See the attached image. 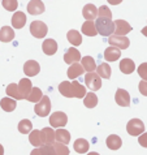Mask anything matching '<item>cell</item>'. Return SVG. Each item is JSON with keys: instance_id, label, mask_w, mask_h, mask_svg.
Masks as SVG:
<instances>
[{"instance_id": "obj_31", "label": "cell", "mask_w": 147, "mask_h": 155, "mask_svg": "<svg viewBox=\"0 0 147 155\" xmlns=\"http://www.w3.org/2000/svg\"><path fill=\"white\" fill-rule=\"evenodd\" d=\"M73 147H74L76 153H78V154L87 153V150H89V142L86 141V140H83V138H78V140H76L74 145H73Z\"/></svg>"}, {"instance_id": "obj_40", "label": "cell", "mask_w": 147, "mask_h": 155, "mask_svg": "<svg viewBox=\"0 0 147 155\" xmlns=\"http://www.w3.org/2000/svg\"><path fill=\"white\" fill-rule=\"evenodd\" d=\"M137 72H138V74L142 77V81H147V63L141 64V65L138 67Z\"/></svg>"}, {"instance_id": "obj_38", "label": "cell", "mask_w": 147, "mask_h": 155, "mask_svg": "<svg viewBox=\"0 0 147 155\" xmlns=\"http://www.w3.org/2000/svg\"><path fill=\"white\" fill-rule=\"evenodd\" d=\"M2 4H3V7L5 8L7 11H9V12L16 11L17 7H18V3H17L16 0H3Z\"/></svg>"}, {"instance_id": "obj_19", "label": "cell", "mask_w": 147, "mask_h": 155, "mask_svg": "<svg viewBox=\"0 0 147 155\" xmlns=\"http://www.w3.org/2000/svg\"><path fill=\"white\" fill-rule=\"evenodd\" d=\"M121 56V52L119 48H116V47H108L106 48L104 51V59L107 61H116V60H119Z\"/></svg>"}, {"instance_id": "obj_10", "label": "cell", "mask_w": 147, "mask_h": 155, "mask_svg": "<svg viewBox=\"0 0 147 155\" xmlns=\"http://www.w3.org/2000/svg\"><path fill=\"white\" fill-rule=\"evenodd\" d=\"M115 25H116L115 34L117 37H126V34L132 31L130 24L126 22V21H124V20H116Z\"/></svg>"}, {"instance_id": "obj_47", "label": "cell", "mask_w": 147, "mask_h": 155, "mask_svg": "<svg viewBox=\"0 0 147 155\" xmlns=\"http://www.w3.org/2000/svg\"><path fill=\"white\" fill-rule=\"evenodd\" d=\"M87 155H99V154H98V153H94V151H93V153H89Z\"/></svg>"}, {"instance_id": "obj_7", "label": "cell", "mask_w": 147, "mask_h": 155, "mask_svg": "<svg viewBox=\"0 0 147 155\" xmlns=\"http://www.w3.org/2000/svg\"><path fill=\"white\" fill-rule=\"evenodd\" d=\"M108 43H109L112 47H116V48H119V50H126L129 45H130V41H129L126 37L111 35L108 38Z\"/></svg>"}, {"instance_id": "obj_24", "label": "cell", "mask_w": 147, "mask_h": 155, "mask_svg": "<svg viewBox=\"0 0 147 155\" xmlns=\"http://www.w3.org/2000/svg\"><path fill=\"white\" fill-rule=\"evenodd\" d=\"M106 143H107V146L111 150H119L121 147V145H122V141H121V138H120L119 136L111 134L109 137H107Z\"/></svg>"}, {"instance_id": "obj_6", "label": "cell", "mask_w": 147, "mask_h": 155, "mask_svg": "<svg viewBox=\"0 0 147 155\" xmlns=\"http://www.w3.org/2000/svg\"><path fill=\"white\" fill-rule=\"evenodd\" d=\"M85 84L93 91H96L102 87V78L98 76V73H87L85 76Z\"/></svg>"}, {"instance_id": "obj_45", "label": "cell", "mask_w": 147, "mask_h": 155, "mask_svg": "<svg viewBox=\"0 0 147 155\" xmlns=\"http://www.w3.org/2000/svg\"><path fill=\"white\" fill-rule=\"evenodd\" d=\"M142 34H143L145 37H147V26H146V28H143V29H142Z\"/></svg>"}, {"instance_id": "obj_4", "label": "cell", "mask_w": 147, "mask_h": 155, "mask_svg": "<svg viewBox=\"0 0 147 155\" xmlns=\"http://www.w3.org/2000/svg\"><path fill=\"white\" fill-rule=\"evenodd\" d=\"M47 31H48V28L42 21H33L30 25V33L35 38H44Z\"/></svg>"}, {"instance_id": "obj_35", "label": "cell", "mask_w": 147, "mask_h": 155, "mask_svg": "<svg viewBox=\"0 0 147 155\" xmlns=\"http://www.w3.org/2000/svg\"><path fill=\"white\" fill-rule=\"evenodd\" d=\"M83 103H85V106L87 107V108H94V107L98 104V97L95 95L94 93H89V94H86Z\"/></svg>"}, {"instance_id": "obj_12", "label": "cell", "mask_w": 147, "mask_h": 155, "mask_svg": "<svg viewBox=\"0 0 147 155\" xmlns=\"http://www.w3.org/2000/svg\"><path fill=\"white\" fill-rule=\"evenodd\" d=\"M41 71V67L35 60H28L24 65V72L25 74L29 76V77H33V76H37Z\"/></svg>"}, {"instance_id": "obj_42", "label": "cell", "mask_w": 147, "mask_h": 155, "mask_svg": "<svg viewBox=\"0 0 147 155\" xmlns=\"http://www.w3.org/2000/svg\"><path fill=\"white\" fill-rule=\"evenodd\" d=\"M138 142H139V145L142 147H146L147 149V133H143V134H141L138 137Z\"/></svg>"}, {"instance_id": "obj_3", "label": "cell", "mask_w": 147, "mask_h": 155, "mask_svg": "<svg viewBox=\"0 0 147 155\" xmlns=\"http://www.w3.org/2000/svg\"><path fill=\"white\" fill-rule=\"evenodd\" d=\"M126 130L130 136H141L145 132V124L139 119H132L126 125Z\"/></svg>"}, {"instance_id": "obj_16", "label": "cell", "mask_w": 147, "mask_h": 155, "mask_svg": "<svg viewBox=\"0 0 147 155\" xmlns=\"http://www.w3.org/2000/svg\"><path fill=\"white\" fill-rule=\"evenodd\" d=\"M26 22V16L24 12H16L12 17V26L15 29H22Z\"/></svg>"}, {"instance_id": "obj_44", "label": "cell", "mask_w": 147, "mask_h": 155, "mask_svg": "<svg viewBox=\"0 0 147 155\" xmlns=\"http://www.w3.org/2000/svg\"><path fill=\"white\" fill-rule=\"evenodd\" d=\"M30 155H43V154H42V150H41V147H39V149H34Z\"/></svg>"}, {"instance_id": "obj_30", "label": "cell", "mask_w": 147, "mask_h": 155, "mask_svg": "<svg viewBox=\"0 0 147 155\" xmlns=\"http://www.w3.org/2000/svg\"><path fill=\"white\" fill-rule=\"evenodd\" d=\"M82 73H83V67H82L81 64H73V65H70L68 69V77L70 80H73V78L80 77Z\"/></svg>"}, {"instance_id": "obj_34", "label": "cell", "mask_w": 147, "mask_h": 155, "mask_svg": "<svg viewBox=\"0 0 147 155\" xmlns=\"http://www.w3.org/2000/svg\"><path fill=\"white\" fill-rule=\"evenodd\" d=\"M44 97L43 95V93H42V90L39 87H33L31 90V93L28 95V101L29 102H33V103H38V102H41L42 101V98Z\"/></svg>"}, {"instance_id": "obj_22", "label": "cell", "mask_w": 147, "mask_h": 155, "mask_svg": "<svg viewBox=\"0 0 147 155\" xmlns=\"http://www.w3.org/2000/svg\"><path fill=\"white\" fill-rule=\"evenodd\" d=\"M82 33L87 37H95L98 34V30L96 26H95V22L94 21H86L82 25Z\"/></svg>"}, {"instance_id": "obj_13", "label": "cell", "mask_w": 147, "mask_h": 155, "mask_svg": "<svg viewBox=\"0 0 147 155\" xmlns=\"http://www.w3.org/2000/svg\"><path fill=\"white\" fill-rule=\"evenodd\" d=\"M98 13H99V9L94 4H86L83 7V9H82V15H83V17L87 21H94L96 18Z\"/></svg>"}, {"instance_id": "obj_9", "label": "cell", "mask_w": 147, "mask_h": 155, "mask_svg": "<svg viewBox=\"0 0 147 155\" xmlns=\"http://www.w3.org/2000/svg\"><path fill=\"white\" fill-rule=\"evenodd\" d=\"M80 60H82L81 54H80L78 50L74 48V47H70V48H68L65 51V54H64V61H65L67 64H70V65H73V64L78 63Z\"/></svg>"}, {"instance_id": "obj_18", "label": "cell", "mask_w": 147, "mask_h": 155, "mask_svg": "<svg viewBox=\"0 0 147 155\" xmlns=\"http://www.w3.org/2000/svg\"><path fill=\"white\" fill-rule=\"evenodd\" d=\"M43 52H44L46 55H55L56 51H57V43H56V41L54 39H46L44 42H43Z\"/></svg>"}, {"instance_id": "obj_32", "label": "cell", "mask_w": 147, "mask_h": 155, "mask_svg": "<svg viewBox=\"0 0 147 155\" xmlns=\"http://www.w3.org/2000/svg\"><path fill=\"white\" fill-rule=\"evenodd\" d=\"M5 93H7V95H9V98L24 99L22 95H21V93H20V90H18V85H16V84L8 85L7 89H5Z\"/></svg>"}, {"instance_id": "obj_36", "label": "cell", "mask_w": 147, "mask_h": 155, "mask_svg": "<svg viewBox=\"0 0 147 155\" xmlns=\"http://www.w3.org/2000/svg\"><path fill=\"white\" fill-rule=\"evenodd\" d=\"M31 121L28 119H24V120H21V121L18 123V130L22 133V134H28V133L31 132Z\"/></svg>"}, {"instance_id": "obj_20", "label": "cell", "mask_w": 147, "mask_h": 155, "mask_svg": "<svg viewBox=\"0 0 147 155\" xmlns=\"http://www.w3.org/2000/svg\"><path fill=\"white\" fill-rule=\"evenodd\" d=\"M56 141L57 143H63V145H68L70 142V133H69L67 129H57L56 130Z\"/></svg>"}, {"instance_id": "obj_39", "label": "cell", "mask_w": 147, "mask_h": 155, "mask_svg": "<svg viewBox=\"0 0 147 155\" xmlns=\"http://www.w3.org/2000/svg\"><path fill=\"white\" fill-rule=\"evenodd\" d=\"M99 17H103V18H111L112 20V12L109 11V8L106 7V5H102L99 8Z\"/></svg>"}, {"instance_id": "obj_46", "label": "cell", "mask_w": 147, "mask_h": 155, "mask_svg": "<svg viewBox=\"0 0 147 155\" xmlns=\"http://www.w3.org/2000/svg\"><path fill=\"white\" fill-rule=\"evenodd\" d=\"M0 155H4V147L0 145Z\"/></svg>"}, {"instance_id": "obj_15", "label": "cell", "mask_w": 147, "mask_h": 155, "mask_svg": "<svg viewBox=\"0 0 147 155\" xmlns=\"http://www.w3.org/2000/svg\"><path fill=\"white\" fill-rule=\"evenodd\" d=\"M28 12L30 15H41L44 12V4H43V2H38V0H35V2H30L28 4Z\"/></svg>"}, {"instance_id": "obj_8", "label": "cell", "mask_w": 147, "mask_h": 155, "mask_svg": "<svg viewBox=\"0 0 147 155\" xmlns=\"http://www.w3.org/2000/svg\"><path fill=\"white\" fill-rule=\"evenodd\" d=\"M43 146H52L56 140V132L52 128H43L41 130Z\"/></svg>"}, {"instance_id": "obj_21", "label": "cell", "mask_w": 147, "mask_h": 155, "mask_svg": "<svg viewBox=\"0 0 147 155\" xmlns=\"http://www.w3.org/2000/svg\"><path fill=\"white\" fill-rule=\"evenodd\" d=\"M134 69H136V65L132 59H122L120 61V71L125 74H130L134 72Z\"/></svg>"}, {"instance_id": "obj_41", "label": "cell", "mask_w": 147, "mask_h": 155, "mask_svg": "<svg viewBox=\"0 0 147 155\" xmlns=\"http://www.w3.org/2000/svg\"><path fill=\"white\" fill-rule=\"evenodd\" d=\"M41 150H42V154H43V155H56V154H55L54 145H52V146H42Z\"/></svg>"}, {"instance_id": "obj_27", "label": "cell", "mask_w": 147, "mask_h": 155, "mask_svg": "<svg viewBox=\"0 0 147 155\" xmlns=\"http://www.w3.org/2000/svg\"><path fill=\"white\" fill-rule=\"evenodd\" d=\"M96 73H98V76L100 77V78H111V74H112V71H111V67H109V64H107V63H103L100 64L98 68H96Z\"/></svg>"}, {"instance_id": "obj_26", "label": "cell", "mask_w": 147, "mask_h": 155, "mask_svg": "<svg viewBox=\"0 0 147 155\" xmlns=\"http://www.w3.org/2000/svg\"><path fill=\"white\" fill-rule=\"evenodd\" d=\"M0 106H2V108L5 111V112H12V111L16 110V101L15 99H12L9 97L7 98H3L2 101H0Z\"/></svg>"}, {"instance_id": "obj_14", "label": "cell", "mask_w": 147, "mask_h": 155, "mask_svg": "<svg viewBox=\"0 0 147 155\" xmlns=\"http://www.w3.org/2000/svg\"><path fill=\"white\" fill-rule=\"evenodd\" d=\"M18 90H20V93H21V95H22V98L26 99L28 95L31 93V90H33L31 81H30L29 78H22V80L20 81V84H18Z\"/></svg>"}, {"instance_id": "obj_37", "label": "cell", "mask_w": 147, "mask_h": 155, "mask_svg": "<svg viewBox=\"0 0 147 155\" xmlns=\"http://www.w3.org/2000/svg\"><path fill=\"white\" fill-rule=\"evenodd\" d=\"M54 149L56 155H69V149L63 143H57L56 142V143H54Z\"/></svg>"}, {"instance_id": "obj_28", "label": "cell", "mask_w": 147, "mask_h": 155, "mask_svg": "<svg viewBox=\"0 0 147 155\" xmlns=\"http://www.w3.org/2000/svg\"><path fill=\"white\" fill-rule=\"evenodd\" d=\"M67 38L69 43H72V46H80L82 43V35L77 30H69L67 34Z\"/></svg>"}, {"instance_id": "obj_25", "label": "cell", "mask_w": 147, "mask_h": 155, "mask_svg": "<svg viewBox=\"0 0 147 155\" xmlns=\"http://www.w3.org/2000/svg\"><path fill=\"white\" fill-rule=\"evenodd\" d=\"M29 141H30V143H31L34 147H37V149H39L41 146H43L41 130H38V129L33 130L31 133H30V136H29Z\"/></svg>"}, {"instance_id": "obj_11", "label": "cell", "mask_w": 147, "mask_h": 155, "mask_svg": "<svg viewBox=\"0 0 147 155\" xmlns=\"http://www.w3.org/2000/svg\"><path fill=\"white\" fill-rule=\"evenodd\" d=\"M116 103L121 107H129L130 106V95L126 90L124 89H119L116 91Z\"/></svg>"}, {"instance_id": "obj_23", "label": "cell", "mask_w": 147, "mask_h": 155, "mask_svg": "<svg viewBox=\"0 0 147 155\" xmlns=\"http://www.w3.org/2000/svg\"><path fill=\"white\" fill-rule=\"evenodd\" d=\"M72 91H73V97L74 98H83L86 97V89L83 85H81L78 81H73L72 82Z\"/></svg>"}, {"instance_id": "obj_29", "label": "cell", "mask_w": 147, "mask_h": 155, "mask_svg": "<svg viewBox=\"0 0 147 155\" xmlns=\"http://www.w3.org/2000/svg\"><path fill=\"white\" fill-rule=\"evenodd\" d=\"M81 65L83 67L85 71H87L89 73H93V71H95L96 68V64H95V60L91 56H85L81 60Z\"/></svg>"}, {"instance_id": "obj_5", "label": "cell", "mask_w": 147, "mask_h": 155, "mask_svg": "<svg viewBox=\"0 0 147 155\" xmlns=\"http://www.w3.org/2000/svg\"><path fill=\"white\" fill-rule=\"evenodd\" d=\"M68 123V116L61 112V111H57V112H54L50 116V124L52 128H59L61 129V127H65Z\"/></svg>"}, {"instance_id": "obj_17", "label": "cell", "mask_w": 147, "mask_h": 155, "mask_svg": "<svg viewBox=\"0 0 147 155\" xmlns=\"http://www.w3.org/2000/svg\"><path fill=\"white\" fill-rule=\"evenodd\" d=\"M15 39V31L11 26H3L0 29V41L4 43H8Z\"/></svg>"}, {"instance_id": "obj_33", "label": "cell", "mask_w": 147, "mask_h": 155, "mask_svg": "<svg viewBox=\"0 0 147 155\" xmlns=\"http://www.w3.org/2000/svg\"><path fill=\"white\" fill-rule=\"evenodd\" d=\"M59 91L61 93V95L67 98H73V91H72V84L68 81H63L59 85Z\"/></svg>"}, {"instance_id": "obj_43", "label": "cell", "mask_w": 147, "mask_h": 155, "mask_svg": "<svg viewBox=\"0 0 147 155\" xmlns=\"http://www.w3.org/2000/svg\"><path fill=\"white\" fill-rule=\"evenodd\" d=\"M138 86H139V91H141L142 95L147 97V81H141Z\"/></svg>"}, {"instance_id": "obj_1", "label": "cell", "mask_w": 147, "mask_h": 155, "mask_svg": "<svg viewBox=\"0 0 147 155\" xmlns=\"http://www.w3.org/2000/svg\"><path fill=\"white\" fill-rule=\"evenodd\" d=\"M95 26H96L98 34L103 37H111L112 33H115L116 25L111 18H103V17H98L95 21Z\"/></svg>"}, {"instance_id": "obj_2", "label": "cell", "mask_w": 147, "mask_h": 155, "mask_svg": "<svg viewBox=\"0 0 147 155\" xmlns=\"http://www.w3.org/2000/svg\"><path fill=\"white\" fill-rule=\"evenodd\" d=\"M34 111L38 116L41 117H44V116H48L50 115V111H51V101L50 98L44 95L42 98L41 102H38L35 106H34Z\"/></svg>"}]
</instances>
